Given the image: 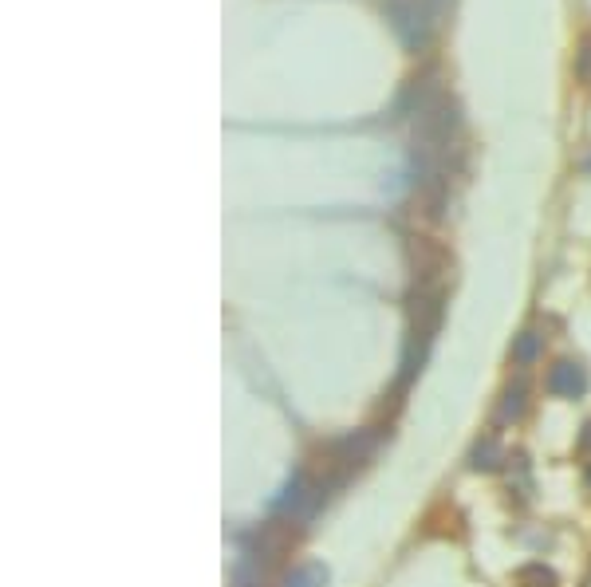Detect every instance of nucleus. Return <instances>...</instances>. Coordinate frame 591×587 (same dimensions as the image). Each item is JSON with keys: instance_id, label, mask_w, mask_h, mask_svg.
I'll use <instances>...</instances> for the list:
<instances>
[{"instance_id": "nucleus-1", "label": "nucleus", "mask_w": 591, "mask_h": 587, "mask_svg": "<svg viewBox=\"0 0 591 587\" xmlns=\"http://www.w3.org/2000/svg\"><path fill=\"white\" fill-rule=\"evenodd\" d=\"M410 154H414V174L418 186L430 201V213L442 209L450 174L458 170V107L442 87H422L414 115H410Z\"/></svg>"}, {"instance_id": "nucleus-2", "label": "nucleus", "mask_w": 591, "mask_h": 587, "mask_svg": "<svg viewBox=\"0 0 591 587\" xmlns=\"http://www.w3.org/2000/svg\"><path fill=\"white\" fill-rule=\"evenodd\" d=\"M442 312H446V292L438 280H418L410 292V327H406V347H402V383H410L422 363L426 351L434 343V331L442 327Z\"/></svg>"}, {"instance_id": "nucleus-3", "label": "nucleus", "mask_w": 591, "mask_h": 587, "mask_svg": "<svg viewBox=\"0 0 591 587\" xmlns=\"http://www.w3.org/2000/svg\"><path fill=\"white\" fill-rule=\"evenodd\" d=\"M375 450V434H367V430H355V434H343V438H335L331 446L320 450V457L304 469L308 473V481H312V489H320L324 497H328V489L335 485H343L355 469H363V461L371 457Z\"/></svg>"}, {"instance_id": "nucleus-4", "label": "nucleus", "mask_w": 591, "mask_h": 587, "mask_svg": "<svg viewBox=\"0 0 591 587\" xmlns=\"http://www.w3.org/2000/svg\"><path fill=\"white\" fill-rule=\"evenodd\" d=\"M438 4L442 0H387L394 32L406 48H422L430 40V32L438 24Z\"/></svg>"}, {"instance_id": "nucleus-5", "label": "nucleus", "mask_w": 591, "mask_h": 587, "mask_svg": "<svg viewBox=\"0 0 591 587\" xmlns=\"http://www.w3.org/2000/svg\"><path fill=\"white\" fill-rule=\"evenodd\" d=\"M548 391L560 394V398H580V394L588 391V375H584V367L580 363H556L552 371H548Z\"/></svg>"}, {"instance_id": "nucleus-6", "label": "nucleus", "mask_w": 591, "mask_h": 587, "mask_svg": "<svg viewBox=\"0 0 591 587\" xmlns=\"http://www.w3.org/2000/svg\"><path fill=\"white\" fill-rule=\"evenodd\" d=\"M280 587H328V568L324 564H316V560H308V564H300V568H292Z\"/></svg>"}, {"instance_id": "nucleus-7", "label": "nucleus", "mask_w": 591, "mask_h": 587, "mask_svg": "<svg viewBox=\"0 0 591 587\" xmlns=\"http://www.w3.org/2000/svg\"><path fill=\"white\" fill-rule=\"evenodd\" d=\"M540 347H544V335H536V331H525L517 343H513V363H521L528 367L536 355H540Z\"/></svg>"}, {"instance_id": "nucleus-8", "label": "nucleus", "mask_w": 591, "mask_h": 587, "mask_svg": "<svg viewBox=\"0 0 591 587\" xmlns=\"http://www.w3.org/2000/svg\"><path fill=\"white\" fill-rule=\"evenodd\" d=\"M525 414V383H517L513 391L505 394V402H501V410H497V422H513V418H521Z\"/></svg>"}, {"instance_id": "nucleus-9", "label": "nucleus", "mask_w": 591, "mask_h": 587, "mask_svg": "<svg viewBox=\"0 0 591 587\" xmlns=\"http://www.w3.org/2000/svg\"><path fill=\"white\" fill-rule=\"evenodd\" d=\"M517 584L521 587H556V576L544 568V564H528L517 572Z\"/></svg>"}, {"instance_id": "nucleus-10", "label": "nucleus", "mask_w": 591, "mask_h": 587, "mask_svg": "<svg viewBox=\"0 0 591 587\" xmlns=\"http://www.w3.org/2000/svg\"><path fill=\"white\" fill-rule=\"evenodd\" d=\"M497 457H501V446H497L493 438H485V442L473 450V465H477V469H493V465H497Z\"/></svg>"}, {"instance_id": "nucleus-11", "label": "nucleus", "mask_w": 591, "mask_h": 587, "mask_svg": "<svg viewBox=\"0 0 591 587\" xmlns=\"http://www.w3.org/2000/svg\"><path fill=\"white\" fill-rule=\"evenodd\" d=\"M576 75H580V83H588L591 87V32L580 40V52H576Z\"/></svg>"}, {"instance_id": "nucleus-12", "label": "nucleus", "mask_w": 591, "mask_h": 587, "mask_svg": "<svg viewBox=\"0 0 591 587\" xmlns=\"http://www.w3.org/2000/svg\"><path fill=\"white\" fill-rule=\"evenodd\" d=\"M584 442H588V446H591V430H588V438H584Z\"/></svg>"}]
</instances>
